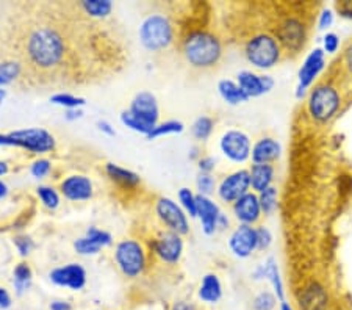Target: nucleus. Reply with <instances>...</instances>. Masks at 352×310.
Instances as JSON below:
<instances>
[{"instance_id": "obj_1", "label": "nucleus", "mask_w": 352, "mask_h": 310, "mask_svg": "<svg viewBox=\"0 0 352 310\" xmlns=\"http://www.w3.org/2000/svg\"><path fill=\"white\" fill-rule=\"evenodd\" d=\"M78 3H36L27 5V25L19 41V63L27 77L54 83L55 80L76 78L72 69L78 66L82 76L83 54H100L99 46L111 38L96 30L100 21L77 14ZM22 74V76H24Z\"/></svg>"}, {"instance_id": "obj_2", "label": "nucleus", "mask_w": 352, "mask_h": 310, "mask_svg": "<svg viewBox=\"0 0 352 310\" xmlns=\"http://www.w3.org/2000/svg\"><path fill=\"white\" fill-rule=\"evenodd\" d=\"M184 55L192 67L207 69L218 65L223 55V44L219 38L206 30H195L184 39Z\"/></svg>"}, {"instance_id": "obj_3", "label": "nucleus", "mask_w": 352, "mask_h": 310, "mask_svg": "<svg viewBox=\"0 0 352 310\" xmlns=\"http://www.w3.org/2000/svg\"><path fill=\"white\" fill-rule=\"evenodd\" d=\"M244 55L249 63L257 69H271L282 58V47L276 36L270 33H258L246 43Z\"/></svg>"}, {"instance_id": "obj_4", "label": "nucleus", "mask_w": 352, "mask_h": 310, "mask_svg": "<svg viewBox=\"0 0 352 310\" xmlns=\"http://www.w3.org/2000/svg\"><path fill=\"white\" fill-rule=\"evenodd\" d=\"M342 105V96L338 89L329 83H320L310 89L307 99V110L311 120L326 124L337 115Z\"/></svg>"}, {"instance_id": "obj_5", "label": "nucleus", "mask_w": 352, "mask_h": 310, "mask_svg": "<svg viewBox=\"0 0 352 310\" xmlns=\"http://www.w3.org/2000/svg\"><path fill=\"white\" fill-rule=\"evenodd\" d=\"M141 44L151 52L168 49L174 41V27L166 16L151 14L140 27Z\"/></svg>"}, {"instance_id": "obj_6", "label": "nucleus", "mask_w": 352, "mask_h": 310, "mask_svg": "<svg viewBox=\"0 0 352 310\" xmlns=\"http://www.w3.org/2000/svg\"><path fill=\"white\" fill-rule=\"evenodd\" d=\"M115 258L121 273L126 278H138L146 268V254L143 246L135 240H122L116 246Z\"/></svg>"}, {"instance_id": "obj_7", "label": "nucleus", "mask_w": 352, "mask_h": 310, "mask_svg": "<svg viewBox=\"0 0 352 310\" xmlns=\"http://www.w3.org/2000/svg\"><path fill=\"white\" fill-rule=\"evenodd\" d=\"M10 137L13 138L14 148H22L32 152V154L43 155L55 149L54 135L45 131V129H22V131L10 132Z\"/></svg>"}, {"instance_id": "obj_8", "label": "nucleus", "mask_w": 352, "mask_h": 310, "mask_svg": "<svg viewBox=\"0 0 352 310\" xmlns=\"http://www.w3.org/2000/svg\"><path fill=\"white\" fill-rule=\"evenodd\" d=\"M276 38L279 41L282 50L289 54H299L307 41V27L299 18H287L277 27Z\"/></svg>"}, {"instance_id": "obj_9", "label": "nucleus", "mask_w": 352, "mask_h": 310, "mask_svg": "<svg viewBox=\"0 0 352 310\" xmlns=\"http://www.w3.org/2000/svg\"><path fill=\"white\" fill-rule=\"evenodd\" d=\"M326 66V54L322 47H316L315 50L305 56L302 66L298 71V87H296V98H304L307 89L314 85V82L321 74Z\"/></svg>"}, {"instance_id": "obj_10", "label": "nucleus", "mask_w": 352, "mask_h": 310, "mask_svg": "<svg viewBox=\"0 0 352 310\" xmlns=\"http://www.w3.org/2000/svg\"><path fill=\"white\" fill-rule=\"evenodd\" d=\"M155 212L168 230H173L179 235H186L190 232L188 218H186V213L177 202L169 199V197H160L157 201Z\"/></svg>"}, {"instance_id": "obj_11", "label": "nucleus", "mask_w": 352, "mask_h": 310, "mask_svg": "<svg viewBox=\"0 0 352 310\" xmlns=\"http://www.w3.org/2000/svg\"><path fill=\"white\" fill-rule=\"evenodd\" d=\"M219 148L227 159L234 163H244L251 159V138L244 132L236 131V129L227 131L223 135V138L219 141Z\"/></svg>"}, {"instance_id": "obj_12", "label": "nucleus", "mask_w": 352, "mask_h": 310, "mask_svg": "<svg viewBox=\"0 0 352 310\" xmlns=\"http://www.w3.org/2000/svg\"><path fill=\"white\" fill-rule=\"evenodd\" d=\"M249 190H251V174H249V169H240V171L232 173L221 180L218 196L224 202L235 204L240 197L249 193Z\"/></svg>"}, {"instance_id": "obj_13", "label": "nucleus", "mask_w": 352, "mask_h": 310, "mask_svg": "<svg viewBox=\"0 0 352 310\" xmlns=\"http://www.w3.org/2000/svg\"><path fill=\"white\" fill-rule=\"evenodd\" d=\"M331 296L321 282L310 280L298 293L299 310H329Z\"/></svg>"}, {"instance_id": "obj_14", "label": "nucleus", "mask_w": 352, "mask_h": 310, "mask_svg": "<svg viewBox=\"0 0 352 310\" xmlns=\"http://www.w3.org/2000/svg\"><path fill=\"white\" fill-rule=\"evenodd\" d=\"M49 278L56 287H65L72 291H80L87 285V272L82 265L69 263L65 267H58L49 273Z\"/></svg>"}, {"instance_id": "obj_15", "label": "nucleus", "mask_w": 352, "mask_h": 310, "mask_svg": "<svg viewBox=\"0 0 352 310\" xmlns=\"http://www.w3.org/2000/svg\"><path fill=\"white\" fill-rule=\"evenodd\" d=\"M129 111L135 118H138L141 122H144L147 127H151L152 131H154V127L158 124V118H160L155 96L149 91H141L136 94L132 104H130Z\"/></svg>"}, {"instance_id": "obj_16", "label": "nucleus", "mask_w": 352, "mask_h": 310, "mask_svg": "<svg viewBox=\"0 0 352 310\" xmlns=\"http://www.w3.org/2000/svg\"><path fill=\"white\" fill-rule=\"evenodd\" d=\"M229 247L238 258H248L257 251V230L252 225L240 224L232 232Z\"/></svg>"}, {"instance_id": "obj_17", "label": "nucleus", "mask_w": 352, "mask_h": 310, "mask_svg": "<svg viewBox=\"0 0 352 310\" xmlns=\"http://www.w3.org/2000/svg\"><path fill=\"white\" fill-rule=\"evenodd\" d=\"M152 247L164 263L175 265L180 261L182 252H184V240H182V235L173 232V230H166L157 240H154Z\"/></svg>"}, {"instance_id": "obj_18", "label": "nucleus", "mask_w": 352, "mask_h": 310, "mask_svg": "<svg viewBox=\"0 0 352 310\" xmlns=\"http://www.w3.org/2000/svg\"><path fill=\"white\" fill-rule=\"evenodd\" d=\"M236 83L248 94V98H260V96L268 94L274 88V78L266 74H255L252 71H241L236 76Z\"/></svg>"}, {"instance_id": "obj_19", "label": "nucleus", "mask_w": 352, "mask_h": 310, "mask_svg": "<svg viewBox=\"0 0 352 310\" xmlns=\"http://www.w3.org/2000/svg\"><path fill=\"white\" fill-rule=\"evenodd\" d=\"M60 190L69 201H88L93 197V182L82 174L66 177L61 182Z\"/></svg>"}, {"instance_id": "obj_20", "label": "nucleus", "mask_w": 352, "mask_h": 310, "mask_svg": "<svg viewBox=\"0 0 352 310\" xmlns=\"http://www.w3.org/2000/svg\"><path fill=\"white\" fill-rule=\"evenodd\" d=\"M197 202V218L202 224V230L206 235H213L218 230V219L221 210L218 204L210 199L208 196L196 195Z\"/></svg>"}, {"instance_id": "obj_21", "label": "nucleus", "mask_w": 352, "mask_h": 310, "mask_svg": "<svg viewBox=\"0 0 352 310\" xmlns=\"http://www.w3.org/2000/svg\"><path fill=\"white\" fill-rule=\"evenodd\" d=\"M234 213L235 218L241 224L252 225L257 223L260 217H262V207H260L258 202V195L249 191L248 195L240 197L234 204Z\"/></svg>"}, {"instance_id": "obj_22", "label": "nucleus", "mask_w": 352, "mask_h": 310, "mask_svg": "<svg viewBox=\"0 0 352 310\" xmlns=\"http://www.w3.org/2000/svg\"><path fill=\"white\" fill-rule=\"evenodd\" d=\"M252 278L255 280H262V279L268 280L272 287V291H274V295L277 296V300H279L280 302L287 301L285 300V287H283V280L280 278L279 267H277V262L274 261V257H270L263 265H260V267L252 273Z\"/></svg>"}, {"instance_id": "obj_23", "label": "nucleus", "mask_w": 352, "mask_h": 310, "mask_svg": "<svg viewBox=\"0 0 352 310\" xmlns=\"http://www.w3.org/2000/svg\"><path fill=\"white\" fill-rule=\"evenodd\" d=\"M282 155V146L277 140L271 137L260 138L257 143L252 146L251 159L257 165H272Z\"/></svg>"}, {"instance_id": "obj_24", "label": "nucleus", "mask_w": 352, "mask_h": 310, "mask_svg": "<svg viewBox=\"0 0 352 310\" xmlns=\"http://www.w3.org/2000/svg\"><path fill=\"white\" fill-rule=\"evenodd\" d=\"M197 298L204 304H208V306H214L221 301V298H223V284H221L217 274L208 273L204 276L197 290Z\"/></svg>"}, {"instance_id": "obj_25", "label": "nucleus", "mask_w": 352, "mask_h": 310, "mask_svg": "<svg viewBox=\"0 0 352 310\" xmlns=\"http://www.w3.org/2000/svg\"><path fill=\"white\" fill-rule=\"evenodd\" d=\"M249 174H251V188L260 195L266 188L272 187L276 171L272 165H257V163H254L252 168L249 169Z\"/></svg>"}, {"instance_id": "obj_26", "label": "nucleus", "mask_w": 352, "mask_h": 310, "mask_svg": "<svg viewBox=\"0 0 352 310\" xmlns=\"http://www.w3.org/2000/svg\"><path fill=\"white\" fill-rule=\"evenodd\" d=\"M105 173L109 174V177L113 180V182H116L124 188H136L141 184V179L138 174L130 171V169L118 166L115 163H107Z\"/></svg>"}, {"instance_id": "obj_27", "label": "nucleus", "mask_w": 352, "mask_h": 310, "mask_svg": "<svg viewBox=\"0 0 352 310\" xmlns=\"http://www.w3.org/2000/svg\"><path fill=\"white\" fill-rule=\"evenodd\" d=\"M218 93L229 105H241L249 100L248 94L240 88V85L234 80H227V78L218 83Z\"/></svg>"}, {"instance_id": "obj_28", "label": "nucleus", "mask_w": 352, "mask_h": 310, "mask_svg": "<svg viewBox=\"0 0 352 310\" xmlns=\"http://www.w3.org/2000/svg\"><path fill=\"white\" fill-rule=\"evenodd\" d=\"M80 7L88 18L102 22L110 18L113 2H110V0H83V2H80Z\"/></svg>"}, {"instance_id": "obj_29", "label": "nucleus", "mask_w": 352, "mask_h": 310, "mask_svg": "<svg viewBox=\"0 0 352 310\" xmlns=\"http://www.w3.org/2000/svg\"><path fill=\"white\" fill-rule=\"evenodd\" d=\"M32 282H33L32 268L24 262L16 265L13 272V287H14L16 295L18 296L25 295V293L30 290Z\"/></svg>"}, {"instance_id": "obj_30", "label": "nucleus", "mask_w": 352, "mask_h": 310, "mask_svg": "<svg viewBox=\"0 0 352 310\" xmlns=\"http://www.w3.org/2000/svg\"><path fill=\"white\" fill-rule=\"evenodd\" d=\"M22 74H24V67L18 60H3L0 63V88L14 83Z\"/></svg>"}, {"instance_id": "obj_31", "label": "nucleus", "mask_w": 352, "mask_h": 310, "mask_svg": "<svg viewBox=\"0 0 352 310\" xmlns=\"http://www.w3.org/2000/svg\"><path fill=\"white\" fill-rule=\"evenodd\" d=\"M213 127H214V122H213L212 118L199 116L197 120L192 122L191 133H192V137H195L196 140L206 141V140H208L210 135H212Z\"/></svg>"}, {"instance_id": "obj_32", "label": "nucleus", "mask_w": 352, "mask_h": 310, "mask_svg": "<svg viewBox=\"0 0 352 310\" xmlns=\"http://www.w3.org/2000/svg\"><path fill=\"white\" fill-rule=\"evenodd\" d=\"M277 197H279V191H277L274 185L258 195V202L260 207H262L263 215H272L274 213L277 208Z\"/></svg>"}, {"instance_id": "obj_33", "label": "nucleus", "mask_w": 352, "mask_h": 310, "mask_svg": "<svg viewBox=\"0 0 352 310\" xmlns=\"http://www.w3.org/2000/svg\"><path fill=\"white\" fill-rule=\"evenodd\" d=\"M277 302H280V301L277 300L274 291L262 290L254 296L252 309L254 310H274L276 306H277Z\"/></svg>"}, {"instance_id": "obj_34", "label": "nucleus", "mask_w": 352, "mask_h": 310, "mask_svg": "<svg viewBox=\"0 0 352 310\" xmlns=\"http://www.w3.org/2000/svg\"><path fill=\"white\" fill-rule=\"evenodd\" d=\"M50 102L55 105L65 107L66 110H72V109H80V107L87 104V100L83 98H77V96L69 94V93H56L50 98Z\"/></svg>"}, {"instance_id": "obj_35", "label": "nucleus", "mask_w": 352, "mask_h": 310, "mask_svg": "<svg viewBox=\"0 0 352 310\" xmlns=\"http://www.w3.org/2000/svg\"><path fill=\"white\" fill-rule=\"evenodd\" d=\"M184 124L180 121H166V122H162V124H157L154 127V131H152L149 135H147V138L149 140H155V138H160L164 137V135H171V133H182L184 132Z\"/></svg>"}, {"instance_id": "obj_36", "label": "nucleus", "mask_w": 352, "mask_h": 310, "mask_svg": "<svg viewBox=\"0 0 352 310\" xmlns=\"http://www.w3.org/2000/svg\"><path fill=\"white\" fill-rule=\"evenodd\" d=\"M179 201H180V207L184 208L185 213H188L191 218H197L196 195L192 193L190 188H180L179 190Z\"/></svg>"}, {"instance_id": "obj_37", "label": "nucleus", "mask_w": 352, "mask_h": 310, "mask_svg": "<svg viewBox=\"0 0 352 310\" xmlns=\"http://www.w3.org/2000/svg\"><path fill=\"white\" fill-rule=\"evenodd\" d=\"M36 195L39 199H41L43 204L47 208H50V210H55V208L60 206V195L56 193V190L52 187L41 185V187L36 188Z\"/></svg>"}, {"instance_id": "obj_38", "label": "nucleus", "mask_w": 352, "mask_h": 310, "mask_svg": "<svg viewBox=\"0 0 352 310\" xmlns=\"http://www.w3.org/2000/svg\"><path fill=\"white\" fill-rule=\"evenodd\" d=\"M121 121H122L124 126H127L129 129H132L133 132L143 133V135H146V137L152 132L151 127H147L144 122H141V121L138 120V118H135L129 110L121 113Z\"/></svg>"}, {"instance_id": "obj_39", "label": "nucleus", "mask_w": 352, "mask_h": 310, "mask_svg": "<svg viewBox=\"0 0 352 310\" xmlns=\"http://www.w3.org/2000/svg\"><path fill=\"white\" fill-rule=\"evenodd\" d=\"M74 250L80 254V256H96V254H99L102 247L96 243V241H93L85 235L82 239L76 240V243H74Z\"/></svg>"}, {"instance_id": "obj_40", "label": "nucleus", "mask_w": 352, "mask_h": 310, "mask_svg": "<svg viewBox=\"0 0 352 310\" xmlns=\"http://www.w3.org/2000/svg\"><path fill=\"white\" fill-rule=\"evenodd\" d=\"M196 187L199 190V195L210 197V195H212L214 188H217V182H214V177L212 174L199 173V176L196 179Z\"/></svg>"}, {"instance_id": "obj_41", "label": "nucleus", "mask_w": 352, "mask_h": 310, "mask_svg": "<svg viewBox=\"0 0 352 310\" xmlns=\"http://www.w3.org/2000/svg\"><path fill=\"white\" fill-rule=\"evenodd\" d=\"M87 236L91 239L93 241H96L100 247H105V246H110L111 245V235L109 232H105V230L98 229V228H89L87 230Z\"/></svg>"}, {"instance_id": "obj_42", "label": "nucleus", "mask_w": 352, "mask_h": 310, "mask_svg": "<svg viewBox=\"0 0 352 310\" xmlns=\"http://www.w3.org/2000/svg\"><path fill=\"white\" fill-rule=\"evenodd\" d=\"M50 171H52V163L47 159H39L36 162H33V165L30 168L32 176L35 179H44L45 176H49Z\"/></svg>"}, {"instance_id": "obj_43", "label": "nucleus", "mask_w": 352, "mask_h": 310, "mask_svg": "<svg viewBox=\"0 0 352 310\" xmlns=\"http://www.w3.org/2000/svg\"><path fill=\"white\" fill-rule=\"evenodd\" d=\"M338 49H340L338 35L333 32H327L324 38H322V50H324V54L333 55V54H337Z\"/></svg>"}, {"instance_id": "obj_44", "label": "nucleus", "mask_w": 352, "mask_h": 310, "mask_svg": "<svg viewBox=\"0 0 352 310\" xmlns=\"http://www.w3.org/2000/svg\"><path fill=\"white\" fill-rule=\"evenodd\" d=\"M257 230V250L265 251L268 250L272 243V234L268 228L265 225H260V228H255Z\"/></svg>"}, {"instance_id": "obj_45", "label": "nucleus", "mask_w": 352, "mask_h": 310, "mask_svg": "<svg viewBox=\"0 0 352 310\" xmlns=\"http://www.w3.org/2000/svg\"><path fill=\"white\" fill-rule=\"evenodd\" d=\"M14 246H16V250L19 251V254H21L22 257H27L28 254L33 251V247H35V243H33V240L30 239V236L18 235L14 239Z\"/></svg>"}, {"instance_id": "obj_46", "label": "nucleus", "mask_w": 352, "mask_h": 310, "mask_svg": "<svg viewBox=\"0 0 352 310\" xmlns=\"http://www.w3.org/2000/svg\"><path fill=\"white\" fill-rule=\"evenodd\" d=\"M335 21V14L331 8H324L320 13V18H318V30L324 32L329 27H332Z\"/></svg>"}, {"instance_id": "obj_47", "label": "nucleus", "mask_w": 352, "mask_h": 310, "mask_svg": "<svg viewBox=\"0 0 352 310\" xmlns=\"http://www.w3.org/2000/svg\"><path fill=\"white\" fill-rule=\"evenodd\" d=\"M199 171L204 173V174H212V171L214 168H217V160L213 159V157H202L201 160H199Z\"/></svg>"}, {"instance_id": "obj_48", "label": "nucleus", "mask_w": 352, "mask_h": 310, "mask_svg": "<svg viewBox=\"0 0 352 310\" xmlns=\"http://www.w3.org/2000/svg\"><path fill=\"white\" fill-rule=\"evenodd\" d=\"M13 306V298L5 287H0V310H8Z\"/></svg>"}, {"instance_id": "obj_49", "label": "nucleus", "mask_w": 352, "mask_h": 310, "mask_svg": "<svg viewBox=\"0 0 352 310\" xmlns=\"http://www.w3.org/2000/svg\"><path fill=\"white\" fill-rule=\"evenodd\" d=\"M171 310H201L196 302H191V301H185V300H180V301H175Z\"/></svg>"}, {"instance_id": "obj_50", "label": "nucleus", "mask_w": 352, "mask_h": 310, "mask_svg": "<svg viewBox=\"0 0 352 310\" xmlns=\"http://www.w3.org/2000/svg\"><path fill=\"white\" fill-rule=\"evenodd\" d=\"M49 310H72V304L65 300H55L49 304Z\"/></svg>"}, {"instance_id": "obj_51", "label": "nucleus", "mask_w": 352, "mask_h": 310, "mask_svg": "<svg viewBox=\"0 0 352 310\" xmlns=\"http://www.w3.org/2000/svg\"><path fill=\"white\" fill-rule=\"evenodd\" d=\"M98 129H99L102 133L109 135V137H115V135H116L115 127H113L109 121H99L98 122Z\"/></svg>"}, {"instance_id": "obj_52", "label": "nucleus", "mask_w": 352, "mask_h": 310, "mask_svg": "<svg viewBox=\"0 0 352 310\" xmlns=\"http://www.w3.org/2000/svg\"><path fill=\"white\" fill-rule=\"evenodd\" d=\"M343 58H344V65H346V67H348V71H349L351 74H352V41L348 44V47L344 49V55H343Z\"/></svg>"}, {"instance_id": "obj_53", "label": "nucleus", "mask_w": 352, "mask_h": 310, "mask_svg": "<svg viewBox=\"0 0 352 310\" xmlns=\"http://www.w3.org/2000/svg\"><path fill=\"white\" fill-rule=\"evenodd\" d=\"M82 110L80 109H72V110H66V115H65V118L67 121H76V120H78V118H82Z\"/></svg>"}, {"instance_id": "obj_54", "label": "nucleus", "mask_w": 352, "mask_h": 310, "mask_svg": "<svg viewBox=\"0 0 352 310\" xmlns=\"http://www.w3.org/2000/svg\"><path fill=\"white\" fill-rule=\"evenodd\" d=\"M229 228V218H227L223 212H221V215H219V219H218V229H221V230H224V229H227Z\"/></svg>"}, {"instance_id": "obj_55", "label": "nucleus", "mask_w": 352, "mask_h": 310, "mask_svg": "<svg viewBox=\"0 0 352 310\" xmlns=\"http://www.w3.org/2000/svg\"><path fill=\"white\" fill-rule=\"evenodd\" d=\"M7 193H8V187H7V184H5V182H2V180H0V199H2V197L7 196Z\"/></svg>"}, {"instance_id": "obj_56", "label": "nucleus", "mask_w": 352, "mask_h": 310, "mask_svg": "<svg viewBox=\"0 0 352 310\" xmlns=\"http://www.w3.org/2000/svg\"><path fill=\"white\" fill-rule=\"evenodd\" d=\"M7 173H8V165L5 162L0 160V177L5 176V174H7Z\"/></svg>"}, {"instance_id": "obj_57", "label": "nucleus", "mask_w": 352, "mask_h": 310, "mask_svg": "<svg viewBox=\"0 0 352 310\" xmlns=\"http://www.w3.org/2000/svg\"><path fill=\"white\" fill-rule=\"evenodd\" d=\"M279 304H280L279 310H294L292 304H289L288 301H282V302H279Z\"/></svg>"}, {"instance_id": "obj_58", "label": "nucleus", "mask_w": 352, "mask_h": 310, "mask_svg": "<svg viewBox=\"0 0 352 310\" xmlns=\"http://www.w3.org/2000/svg\"><path fill=\"white\" fill-rule=\"evenodd\" d=\"M5 98H7V91H5L3 88H0V105H2Z\"/></svg>"}, {"instance_id": "obj_59", "label": "nucleus", "mask_w": 352, "mask_h": 310, "mask_svg": "<svg viewBox=\"0 0 352 310\" xmlns=\"http://www.w3.org/2000/svg\"><path fill=\"white\" fill-rule=\"evenodd\" d=\"M96 310H99V309H96Z\"/></svg>"}]
</instances>
